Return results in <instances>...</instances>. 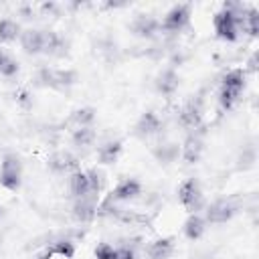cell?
<instances>
[{"mask_svg":"<svg viewBox=\"0 0 259 259\" xmlns=\"http://www.w3.org/2000/svg\"><path fill=\"white\" fill-rule=\"evenodd\" d=\"M245 89V71L241 69H231L225 77H223V85H221V93H219V101L225 109H231L235 105V101L239 99L241 91Z\"/></svg>","mask_w":259,"mask_h":259,"instance_id":"1","label":"cell"},{"mask_svg":"<svg viewBox=\"0 0 259 259\" xmlns=\"http://www.w3.org/2000/svg\"><path fill=\"white\" fill-rule=\"evenodd\" d=\"M20 184H22V164L16 154L8 152L0 162V186H4L10 192H16Z\"/></svg>","mask_w":259,"mask_h":259,"instance_id":"2","label":"cell"},{"mask_svg":"<svg viewBox=\"0 0 259 259\" xmlns=\"http://www.w3.org/2000/svg\"><path fill=\"white\" fill-rule=\"evenodd\" d=\"M38 81H40V85H45V87L65 91V89H69L71 85L77 83V73L71 71V69L42 67V69L38 71Z\"/></svg>","mask_w":259,"mask_h":259,"instance_id":"3","label":"cell"},{"mask_svg":"<svg viewBox=\"0 0 259 259\" xmlns=\"http://www.w3.org/2000/svg\"><path fill=\"white\" fill-rule=\"evenodd\" d=\"M178 200L180 204L192 214L198 212L204 206V196H202V188L198 184L196 178H186L184 182H180L178 186Z\"/></svg>","mask_w":259,"mask_h":259,"instance_id":"4","label":"cell"},{"mask_svg":"<svg viewBox=\"0 0 259 259\" xmlns=\"http://www.w3.org/2000/svg\"><path fill=\"white\" fill-rule=\"evenodd\" d=\"M188 22H190V4H176L160 20V30H164V32H180Z\"/></svg>","mask_w":259,"mask_h":259,"instance_id":"5","label":"cell"},{"mask_svg":"<svg viewBox=\"0 0 259 259\" xmlns=\"http://www.w3.org/2000/svg\"><path fill=\"white\" fill-rule=\"evenodd\" d=\"M237 212V206L231 198H217L214 202H210L204 210V221L210 225H223L229 223Z\"/></svg>","mask_w":259,"mask_h":259,"instance_id":"6","label":"cell"},{"mask_svg":"<svg viewBox=\"0 0 259 259\" xmlns=\"http://www.w3.org/2000/svg\"><path fill=\"white\" fill-rule=\"evenodd\" d=\"M140 194H142L140 180H136V178H123L109 192V196L105 198V202H113V204H117V202H130V200L140 198Z\"/></svg>","mask_w":259,"mask_h":259,"instance_id":"7","label":"cell"},{"mask_svg":"<svg viewBox=\"0 0 259 259\" xmlns=\"http://www.w3.org/2000/svg\"><path fill=\"white\" fill-rule=\"evenodd\" d=\"M164 130V121L160 119V115L156 111H146L140 115V119L136 121V127H134V134L142 140H150L154 136H160Z\"/></svg>","mask_w":259,"mask_h":259,"instance_id":"8","label":"cell"},{"mask_svg":"<svg viewBox=\"0 0 259 259\" xmlns=\"http://www.w3.org/2000/svg\"><path fill=\"white\" fill-rule=\"evenodd\" d=\"M71 214L77 223L87 225L97 217V194H87L83 198H75Z\"/></svg>","mask_w":259,"mask_h":259,"instance_id":"9","label":"cell"},{"mask_svg":"<svg viewBox=\"0 0 259 259\" xmlns=\"http://www.w3.org/2000/svg\"><path fill=\"white\" fill-rule=\"evenodd\" d=\"M47 168L55 174H71L75 170H79V160L77 156H73L71 152L67 150H61V152H55L53 156H49L47 160Z\"/></svg>","mask_w":259,"mask_h":259,"instance_id":"10","label":"cell"},{"mask_svg":"<svg viewBox=\"0 0 259 259\" xmlns=\"http://www.w3.org/2000/svg\"><path fill=\"white\" fill-rule=\"evenodd\" d=\"M178 123L184 130H188V132L198 130L200 123H202V107H200V101H196V99L186 101L182 105L180 113H178Z\"/></svg>","mask_w":259,"mask_h":259,"instance_id":"11","label":"cell"},{"mask_svg":"<svg viewBox=\"0 0 259 259\" xmlns=\"http://www.w3.org/2000/svg\"><path fill=\"white\" fill-rule=\"evenodd\" d=\"M130 30L140 38H154L160 32V20L152 14H138L130 22Z\"/></svg>","mask_w":259,"mask_h":259,"instance_id":"12","label":"cell"},{"mask_svg":"<svg viewBox=\"0 0 259 259\" xmlns=\"http://www.w3.org/2000/svg\"><path fill=\"white\" fill-rule=\"evenodd\" d=\"M178 85H180V77H178V73H176L172 67L162 69V71L156 75V81H154L156 91L162 93V95H166V97H172V95L176 93Z\"/></svg>","mask_w":259,"mask_h":259,"instance_id":"13","label":"cell"},{"mask_svg":"<svg viewBox=\"0 0 259 259\" xmlns=\"http://www.w3.org/2000/svg\"><path fill=\"white\" fill-rule=\"evenodd\" d=\"M20 40V47L26 55H40L42 53V45H45V34L42 30H36V28H26L20 32L18 36Z\"/></svg>","mask_w":259,"mask_h":259,"instance_id":"14","label":"cell"},{"mask_svg":"<svg viewBox=\"0 0 259 259\" xmlns=\"http://www.w3.org/2000/svg\"><path fill=\"white\" fill-rule=\"evenodd\" d=\"M45 34V45H42V53L51 55V57H65L67 55V40L55 32V30H42Z\"/></svg>","mask_w":259,"mask_h":259,"instance_id":"15","label":"cell"},{"mask_svg":"<svg viewBox=\"0 0 259 259\" xmlns=\"http://www.w3.org/2000/svg\"><path fill=\"white\" fill-rule=\"evenodd\" d=\"M67 184H69V192H71L75 198H83V196L91 194V186H89L87 172H85V170H81V168L69 174Z\"/></svg>","mask_w":259,"mask_h":259,"instance_id":"16","label":"cell"},{"mask_svg":"<svg viewBox=\"0 0 259 259\" xmlns=\"http://www.w3.org/2000/svg\"><path fill=\"white\" fill-rule=\"evenodd\" d=\"M174 253V239L172 237H162L146 245V255L150 259H170Z\"/></svg>","mask_w":259,"mask_h":259,"instance_id":"17","label":"cell"},{"mask_svg":"<svg viewBox=\"0 0 259 259\" xmlns=\"http://www.w3.org/2000/svg\"><path fill=\"white\" fill-rule=\"evenodd\" d=\"M53 255H59V257H65V259H73V257H75V243H73L71 239L53 241V243L38 255V259H51Z\"/></svg>","mask_w":259,"mask_h":259,"instance_id":"18","label":"cell"},{"mask_svg":"<svg viewBox=\"0 0 259 259\" xmlns=\"http://www.w3.org/2000/svg\"><path fill=\"white\" fill-rule=\"evenodd\" d=\"M202 148H204V146H202V140H200L196 134H190V136L184 140V144L180 146V156L184 158V162L194 164V162L200 160Z\"/></svg>","mask_w":259,"mask_h":259,"instance_id":"19","label":"cell"},{"mask_svg":"<svg viewBox=\"0 0 259 259\" xmlns=\"http://www.w3.org/2000/svg\"><path fill=\"white\" fill-rule=\"evenodd\" d=\"M121 140H107L101 146H97V160L101 164H115L121 154Z\"/></svg>","mask_w":259,"mask_h":259,"instance_id":"20","label":"cell"},{"mask_svg":"<svg viewBox=\"0 0 259 259\" xmlns=\"http://www.w3.org/2000/svg\"><path fill=\"white\" fill-rule=\"evenodd\" d=\"M152 154L158 162L162 164H170V162H176L178 156H180V146L174 144V142H162L158 146L152 148Z\"/></svg>","mask_w":259,"mask_h":259,"instance_id":"21","label":"cell"},{"mask_svg":"<svg viewBox=\"0 0 259 259\" xmlns=\"http://www.w3.org/2000/svg\"><path fill=\"white\" fill-rule=\"evenodd\" d=\"M95 121V109L93 107H79L69 115V127L79 130V127H91V123Z\"/></svg>","mask_w":259,"mask_h":259,"instance_id":"22","label":"cell"},{"mask_svg":"<svg viewBox=\"0 0 259 259\" xmlns=\"http://www.w3.org/2000/svg\"><path fill=\"white\" fill-rule=\"evenodd\" d=\"M204 231H206V221H204V217H200L198 212H192V214L186 219V223H184V235H186V239L196 241V239H200V237L204 235Z\"/></svg>","mask_w":259,"mask_h":259,"instance_id":"23","label":"cell"},{"mask_svg":"<svg viewBox=\"0 0 259 259\" xmlns=\"http://www.w3.org/2000/svg\"><path fill=\"white\" fill-rule=\"evenodd\" d=\"M20 24L12 18H0V45L12 42L20 36Z\"/></svg>","mask_w":259,"mask_h":259,"instance_id":"24","label":"cell"},{"mask_svg":"<svg viewBox=\"0 0 259 259\" xmlns=\"http://www.w3.org/2000/svg\"><path fill=\"white\" fill-rule=\"evenodd\" d=\"M71 140H73V144L79 146V148H89V146L95 142V130H93V127H79V130H73Z\"/></svg>","mask_w":259,"mask_h":259,"instance_id":"25","label":"cell"},{"mask_svg":"<svg viewBox=\"0 0 259 259\" xmlns=\"http://www.w3.org/2000/svg\"><path fill=\"white\" fill-rule=\"evenodd\" d=\"M115 257L117 259H138V249L134 241H123L121 245H115Z\"/></svg>","mask_w":259,"mask_h":259,"instance_id":"26","label":"cell"},{"mask_svg":"<svg viewBox=\"0 0 259 259\" xmlns=\"http://www.w3.org/2000/svg\"><path fill=\"white\" fill-rule=\"evenodd\" d=\"M87 178H89L91 194H97V196H99V192H101V188H103V182H105L103 172L97 170V168H91V170H87Z\"/></svg>","mask_w":259,"mask_h":259,"instance_id":"27","label":"cell"},{"mask_svg":"<svg viewBox=\"0 0 259 259\" xmlns=\"http://www.w3.org/2000/svg\"><path fill=\"white\" fill-rule=\"evenodd\" d=\"M93 253H95V259H117L115 257V245L105 243V241L97 243V247H95Z\"/></svg>","mask_w":259,"mask_h":259,"instance_id":"28","label":"cell"},{"mask_svg":"<svg viewBox=\"0 0 259 259\" xmlns=\"http://www.w3.org/2000/svg\"><path fill=\"white\" fill-rule=\"evenodd\" d=\"M8 59H10V55H8L6 51H2V49H0V71H2V67L6 65V61H8Z\"/></svg>","mask_w":259,"mask_h":259,"instance_id":"29","label":"cell"},{"mask_svg":"<svg viewBox=\"0 0 259 259\" xmlns=\"http://www.w3.org/2000/svg\"><path fill=\"white\" fill-rule=\"evenodd\" d=\"M4 217V206H0V219Z\"/></svg>","mask_w":259,"mask_h":259,"instance_id":"30","label":"cell"}]
</instances>
